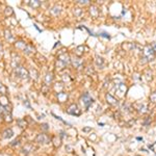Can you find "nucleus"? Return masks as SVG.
Wrapping results in <instances>:
<instances>
[{
    "label": "nucleus",
    "mask_w": 156,
    "mask_h": 156,
    "mask_svg": "<svg viewBox=\"0 0 156 156\" xmlns=\"http://www.w3.org/2000/svg\"><path fill=\"white\" fill-rule=\"evenodd\" d=\"M72 64H73V66L76 68V69H81L83 62H82L81 58H79V57H75V58L72 59Z\"/></svg>",
    "instance_id": "9"
},
{
    "label": "nucleus",
    "mask_w": 156,
    "mask_h": 156,
    "mask_svg": "<svg viewBox=\"0 0 156 156\" xmlns=\"http://www.w3.org/2000/svg\"><path fill=\"white\" fill-rule=\"evenodd\" d=\"M28 4L31 7H34V9H37V7L41 5V1H39V0H32V1H29Z\"/></svg>",
    "instance_id": "17"
},
{
    "label": "nucleus",
    "mask_w": 156,
    "mask_h": 156,
    "mask_svg": "<svg viewBox=\"0 0 156 156\" xmlns=\"http://www.w3.org/2000/svg\"><path fill=\"white\" fill-rule=\"evenodd\" d=\"M36 142L39 143V144H42V145H47L50 143V138L47 134H45V133H41V134H39L36 138Z\"/></svg>",
    "instance_id": "5"
},
{
    "label": "nucleus",
    "mask_w": 156,
    "mask_h": 156,
    "mask_svg": "<svg viewBox=\"0 0 156 156\" xmlns=\"http://www.w3.org/2000/svg\"><path fill=\"white\" fill-rule=\"evenodd\" d=\"M24 53L27 54V55H32L34 53V51H36V49L34 48V47L31 46V45H27L26 47H25V49L23 50Z\"/></svg>",
    "instance_id": "11"
},
{
    "label": "nucleus",
    "mask_w": 156,
    "mask_h": 156,
    "mask_svg": "<svg viewBox=\"0 0 156 156\" xmlns=\"http://www.w3.org/2000/svg\"><path fill=\"white\" fill-rule=\"evenodd\" d=\"M150 122H151V119H150V118H147V120H146L145 122H144V125H145V126H147V125L149 124Z\"/></svg>",
    "instance_id": "30"
},
{
    "label": "nucleus",
    "mask_w": 156,
    "mask_h": 156,
    "mask_svg": "<svg viewBox=\"0 0 156 156\" xmlns=\"http://www.w3.org/2000/svg\"><path fill=\"white\" fill-rule=\"evenodd\" d=\"M138 112H142V114H144V112H147V105L143 103L142 106H140V108H138Z\"/></svg>",
    "instance_id": "24"
},
{
    "label": "nucleus",
    "mask_w": 156,
    "mask_h": 156,
    "mask_svg": "<svg viewBox=\"0 0 156 156\" xmlns=\"http://www.w3.org/2000/svg\"><path fill=\"white\" fill-rule=\"evenodd\" d=\"M154 58H155V52H154V50H153L152 46H151V45L145 46L144 49H143L142 64L152 62V60H154Z\"/></svg>",
    "instance_id": "1"
},
{
    "label": "nucleus",
    "mask_w": 156,
    "mask_h": 156,
    "mask_svg": "<svg viewBox=\"0 0 156 156\" xmlns=\"http://www.w3.org/2000/svg\"><path fill=\"white\" fill-rule=\"evenodd\" d=\"M96 58H97V59H96V64H97V66H98V67L102 68L103 66H104V59H103L102 57L97 56Z\"/></svg>",
    "instance_id": "19"
},
{
    "label": "nucleus",
    "mask_w": 156,
    "mask_h": 156,
    "mask_svg": "<svg viewBox=\"0 0 156 156\" xmlns=\"http://www.w3.org/2000/svg\"><path fill=\"white\" fill-rule=\"evenodd\" d=\"M0 105L3 107L9 106V100H7L6 96H1L0 97Z\"/></svg>",
    "instance_id": "15"
},
{
    "label": "nucleus",
    "mask_w": 156,
    "mask_h": 156,
    "mask_svg": "<svg viewBox=\"0 0 156 156\" xmlns=\"http://www.w3.org/2000/svg\"><path fill=\"white\" fill-rule=\"evenodd\" d=\"M106 100H107L108 104L112 105V106H117V105L119 104V101H118V100L110 94H106Z\"/></svg>",
    "instance_id": "8"
},
{
    "label": "nucleus",
    "mask_w": 156,
    "mask_h": 156,
    "mask_svg": "<svg viewBox=\"0 0 156 156\" xmlns=\"http://www.w3.org/2000/svg\"><path fill=\"white\" fill-rule=\"evenodd\" d=\"M26 46H27V44H26V43H24V42H17L16 43V47H17V48H19V49L24 50Z\"/></svg>",
    "instance_id": "20"
},
{
    "label": "nucleus",
    "mask_w": 156,
    "mask_h": 156,
    "mask_svg": "<svg viewBox=\"0 0 156 156\" xmlns=\"http://www.w3.org/2000/svg\"><path fill=\"white\" fill-rule=\"evenodd\" d=\"M19 142H20V140H14V142H12V144H11V145H12V146H15V145H18V144H19Z\"/></svg>",
    "instance_id": "31"
},
{
    "label": "nucleus",
    "mask_w": 156,
    "mask_h": 156,
    "mask_svg": "<svg viewBox=\"0 0 156 156\" xmlns=\"http://www.w3.org/2000/svg\"><path fill=\"white\" fill-rule=\"evenodd\" d=\"M67 112L72 115H80V110L78 108L77 104H71L67 109Z\"/></svg>",
    "instance_id": "7"
},
{
    "label": "nucleus",
    "mask_w": 156,
    "mask_h": 156,
    "mask_svg": "<svg viewBox=\"0 0 156 156\" xmlns=\"http://www.w3.org/2000/svg\"><path fill=\"white\" fill-rule=\"evenodd\" d=\"M83 50H84V47L83 46H79L76 48V54L78 56H81L82 54H83Z\"/></svg>",
    "instance_id": "22"
},
{
    "label": "nucleus",
    "mask_w": 156,
    "mask_h": 156,
    "mask_svg": "<svg viewBox=\"0 0 156 156\" xmlns=\"http://www.w3.org/2000/svg\"><path fill=\"white\" fill-rule=\"evenodd\" d=\"M90 127H87V128H83V131H90Z\"/></svg>",
    "instance_id": "32"
},
{
    "label": "nucleus",
    "mask_w": 156,
    "mask_h": 156,
    "mask_svg": "<svg viewBox=\"0 0 156 156\" xmlns=\"http://www.w3.org/2000/svg\"><path fill=\"white\" fill-rule=\"evenodd\" d=\"M151 46H152L153 50H154V52L156 53V42H153L152 44H151Z\"/></svg>",
    "instance_id": "29"
},
{
    "label": "nucleus",
    "mask_w": 156,
    "mask_h": 156,
    "mask_svg": "<svg viewBox=\"0 0 156 156\" xmlns=\"http://www.w3.org/2000/svg\"><path fill=\"white\" fill-rule=\"evenodd\" d=\"M12 136H14V131H12L11 128L5 129L3 131V138H5V140H7V138H11Z\"/></svg>",
    "instance_id": "13"
},
{
    "label": "nucleus",
    "mask_w": 156,
    "mask_h": 156,
    "mask_svg": "<svg viewBox=\"0 0 156 156\" xmlns=\"http://www.w3.org/2000/svg\"><path fill=\"white\" fill-rule=\"evenodd\" d=\"M78 3H80V4H87L89 3V1L87 0H79V1H77Z\"/></svg>",
    "instance_id": "28"
},
{
    "label": "nucleus",
    "mask_w": 156,
    "mask_h": 156,
    "mask_svg": "<svg viewBox=\"0 0 156 156\" xmlns=\"http://www.w3.org/2000/svg\"><path fill=\"white\" fill-rule=\"evenodd\" d=\"M44 81H45V84H46V85L51 84L52 81H53V74H52L51 72L47 73L46 76H45V78H44Z\"/></svg>",
    "instance_id": "10"
},
{
    "label": "nucleus",
    "mask_w": 156,
    "mask_h": 156,
    "mask_svg": "<svg viewBox=\"0 0 156 156\" xmlns=\"http://www.w3.org/2000/svg\"><path fill=\"white\" fill-rule=\"evenodd\" d=\"M146 79H147V81H151V80L153 79L151 70H147V71H146Z\"/></svg>",
    "instance_id": "21"
},
{
    "label": "nucleus",
    "mask_w": 156,
    "mask_h": 156,
    "mask_svg": "<svg viewBox=\"0 0 156 156\" xmlns=\"http://www.w3.org/2000/svg\"><path fill=\"white\" fill-rule=\"evenodd\" d=\"M60 12H62V7L60 6H54L53 9H51V14L54 15V16H58L60 14Z\"/></svg>",
    "instance_id": "16"
},
{
    "label": "nucleus",
    "mask_w": 156,
    "mask_h": 156,
    "mask_svg": "<svg viewBox=\"0 0 156 156\" xmlns=\"http://www.w3.org/2000/svg\"><path fill=\"white\" fill-rule=\"evenodd\" d=\"M115 92H117L118 96L123 97L127 92V87L125 85V83H120L115 87Z\"/></svg>",
    "instance_id": "6"
},
{
    "label": "nucleus",
    "mask_w": 156,
    "mask_h": 156,
    "mask_svg": "<svg viewBox=\"0 0 156 156\" xmlns=\"http://www.w3.org/2000/svg\"><path fill=\"white\" fill-rule=\"evenodd\" d=\"M74 14L77 15V16H79V15L81 14V9H74Z\"/></svg>",
    "instance_id": "27"
},
{
    "label": "nucleus",
    "mask_w": 156,
    "mask_h": 156,
    "mask_svg": "<svg viewBox=\"0 0 156 156\" xmlns=\"http://www.w3.org/2000/svg\"><path fill=\"white\" fill-rule=\"evenodd\" d=\"M71 62V58H70V55L68 53H62L60 54L56 59V62H55V67H56L57 70H62L66 68V66Z\"/></svg>",
    "instance_id": "2"
},
{
    "label": "nucleus",
    "mask_w": 156,
    "mask_h": 156,
    "mask_svg": "<svg viewBox=\"0 0 156 156\" xmlns=\"http://www.w3.org/2000/svg\"><path fill=\"white\" fill-rule=\"evenodd\" d=\"M81 101L83 103L85 109H89L90 106L93 104V102H94V100H93V98L90 96L89 93H84V94L81 96Z\"/></svg>",
    "instance_id": "4"
},
{
    "label": "nucleus",
    "mask_w": 156,
    "mask_h": 156,
    "mask_svg": "<svg viewBox=\"0 0 156 156\" xmlns=\"http://www.w3.org/2000/svg\"><path fill=\"white\" fill-rule=\"evenodd\" d=\"M14 75L17 78H21V79H24V80H27L29 78L28 71H27L25 68L21 67V66L14 68Z\"/></svg>",
    "instance_id": "3"
},
{
    "label": "nucleus",
    "mask_w": 156,
    "mask_h": 156,
    "mask_svg": "<svg viewBox=\"0 0 156 156\" xmlns=\"http://www.w3.org/2000/svg\"><path fill=\"white\" fill-rule=\"evenodd\" d=\"M18 123H19V125H20V127H21V128L26 127V122H25V120H19Z\"/></svg>",
    "instance_id": "25"
},
{
    "label": "nucleus",
    "mask_w": 156,
    "mask_h": 156,
    "mask_svg": "<svg viewBox=\"0 0 156 156\" xmlns=\"http://www.w3.org/2000/svg\"><path fill=\"white\" fill-rule=\"evenodd\" d=\"M2 51V46H1V44H0V52Z\"/></svg>",
    "instance_id": "33"
},
{
    "label": "nucleus",
    "mask_w": 156,
    "mask_h": 156,
    "mask_svg": "<svg viewBox=\"0 0 156 156\" xmlns=\"http://www.w3.org/2000/svg\"><path fill=\"white\" fill-rule=\"evenodd\" d=\"M6 93H7V89H6V87H5V85H4V84L0 83V95H1V96H5Z\"/></svg>",
    "instance_id": "18"
},
{
    "label": "nucleus",
    "mask_w": 156,
    "mask_h": 156,
    "mask_svg": "<svg viewBox=\"0 0 156 156\" xmlns=\"http://www.w3.org/2000/svg\"><path fill=\"white\" fill-rule=\"evenodd\" d=\"M12 9H11V7H6V9H5V15H12Z\"/></svg>",
    "instance_id": "26"
},
{
    "label": "nucleus",
    "mask_w": 156,
    "mask_h": 156,
    "mask_svg": "<svg viewBox=\"0 0 156 156\" xmlns=\"http://www.w3.org/2000/svg\"><path fill=\"white\" fill-rule=\"evenodd\" d=\"M90 16H92V17H94V18H97V17L99 16V9H98L96 6H90Z\"/></svg>",
    "instance_id": "14"
},
{
    "label": "nucleus",
    "mask_w": 156,
    "mask_h": 156,
    "mask_svg": "<svg viewBox=\"0 0 156 156\" xmlns=\"http://www.w3.org/2000/svg\"><path fill=\"white\" fill-rule=\"evenodd\" d=\"M68 97H69V95L67 94V93H64V92H60L57 94V98H58V101L59 102H65L67 101Z\"/></svg>",
    "instance_id": "12"
},
{
    "label": "nucleus",
    "mask_w": 156,
    "mask_h": 156,
    "mask_svg": "<svg viewBox=\"0 0 156 156\" xmlns=\"http://www.w3.org/2000/svg\"><path fill=\"white\" fill-rule=\"evenodd\" d=\"M150 101L152 103H156V90L150 95Z\"/></svg>",
    "instance_id": "23"
}]
</instances>
